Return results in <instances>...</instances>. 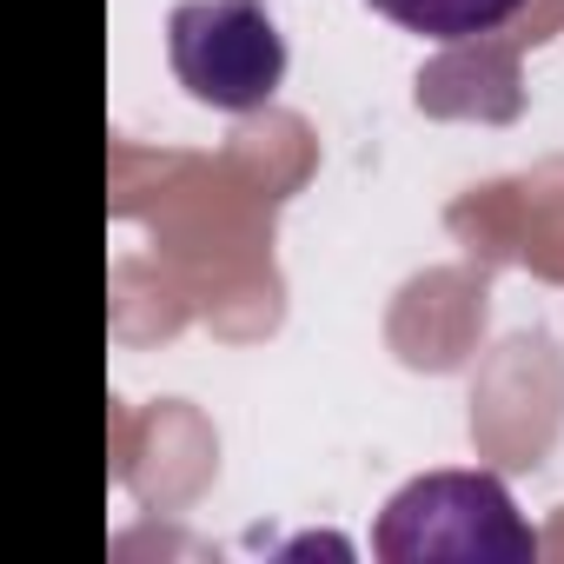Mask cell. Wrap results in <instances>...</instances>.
Returning a JSON list of instances; mask_svg holds the SVG:
<instances>
[{
	"label": "cell",
	"instance_id": "6da1fadb",
	"mask_svg": "<svg viewBox=\"0 0 564 564\" xmlns=\"http://www.w3.org/2000/svg\"><path fill=\"white\" fill-rule=\"evenodd\" d=\"M372 551L386 564H531L538 524L498 471H425L386 498Z\"/></svg>",
	"mask_w": 564,
	"mask_h": 564
},
{
	"label": "cell",
	"instance_id": "7a4b0ae2",
	"mask_svg": "<svg viewBox=\"0 0 564 564\" xmlns=\"http://www.w3.org/2000/svg\"><path fill=\"white\" fill-rule=\"evenodd\" d=\"M173 80L213 113H259L286 80V34L265 0H180L166 21Z\"/></svg>",
	"mask_w": 564,
	"mask_h": 564
},
{
	"label": "cell",
	"instance_id": "3957f363",
	"mask_svg": "<svg viewBox=\"0 0 564 564\" xmlns=\"http://www.w3.org/2000/svg\"><path fill=\"white\" fill-rule=\"evenodd\" d=\"M366 8L419 41H471V34L505 28L524 0H366Z\"/></svg>",
	"mask_w": 564,
	"mask_h": 564
}]
</instances>
